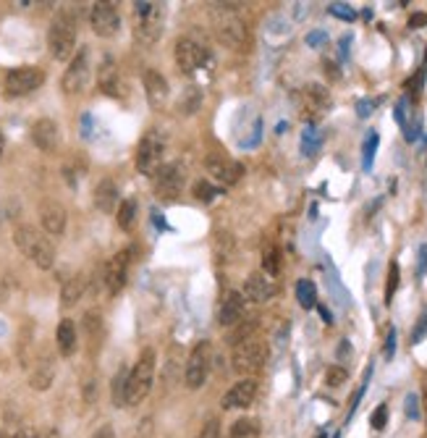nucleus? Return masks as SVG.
Wrapping results in <instances>:
<instances>
[{"mask_svg":"<svg viewBox=\"0 0 427 438\" xmlns=\"http://www.w3.org/2000/svg\"><path fill=\"white\" fill-rule=\"evenodd\" d=\"M318 307H320V315H323V320H325V323H333V315H330L328 310L323 307V305H318Z\"/></svg>","mask_w":427,"mask_h":438,"instance_id":"56","label":"nucleus"},{"mask_svg":"<svg viewBox=\"0 0 427 438\" xmlns=\"http://www.w3.org/2000/svg\"><path fill=\"white\" fill-rule=\"evenodd\" d=\"M215 34H218V40L226 45V48H233V50H241L247 45V27H244V21L233 16V13H226L223 19L215 21Z\"/></svg>","mask_w":427,"mask_h":438,"instance_id":"15","label":"nucleus"},{"mask_svg":"<svg viewBox=\"0 0 427 438\" xmlns=\"http://www.w3.org/2000/svg\"><path fill=\"white\" fill-rule=\"evenodd\" d=\"M48 48L55 60H71L76 50V24L69 13H58L48 29Z\"/></svg>","mask_w":427,"mask_h":438,"instance_id":"4","label":"nucleus"},{"mask_svg":"<svg viewBox=\"0 0 427 438\" xmlns=\"http://www.w3.org/2000/svg\"><path fill=\"white\" fill-rule=\"evenodd\" d=\"M131 252L129 249H123L118 255H113V258L105 263V268H102V281H105V286H108V294H118L123 286H126V279H129V258Z\"/></svg>","mask_w":427,"mask_h":438,"instance_id":"13","label":"nucleus"},{"mask_svg":"<svg viewBox=\"0 0 427 438\" xmlns=\"http://www.w3.org/2000/svg\"><path fill=\"white\" fill-rule=\"evenodd\" d=\"M325 71H328V74H330V79H338V77H341L336 66H333V63H328V60H325Z\"/></svg>","mask_w":427,"mask_h":438,"instance_id":"54","label":"nucleus"},{"mask_svg":"<svg viewBox=\"0 0 427 438\" xmlns=\"http://www.w3.org/2000/svg\"><path fill=\"white\" fill-rule=\"evenodd\" d=\"M210 357H212L210 341H197L194 349L189 352L187 368H184V383H187V389H199V386H205L208 373H210Z\"/></svg>","mask_w":427,"mask_h":438,"instance_id":"7","label":"nucleus"},{"mask_svg":"<svg viewBox=\"0 0 427 438\" xmlns=\"http://www.w3.org/2000/svg\"><path fill=\"white\" fill-rule=\"evenodd\" d=\"M297 299L304 310L318 307V289H315V284H312L309 279H301L297 284Z\"/></svg>","mask_w":427,"mask_h":438,"instance_id":"29","label":"nucleus"},{"mask_svg":"<svg viewBox=\"0 0 427 438\" xmlns=\"http://www.w3.org/2000/svg\"><path fill=\"white\" fill-rule=\"evenodd\" d=\"M278 270H280V252L278 247H265L262 249V273H268L270 279L273 276H278Z\"/></svg>","mask_w":427,"mask_h":438,"instance_id":"33","label":"nucleus"},{"mask_svg":"<svg viewBox=\"0 0 427 438\" xmlns=\"http://www.w3.org/2000/svg\"><path fill=\"white\" fill-rule=\"evenodd\" d=\"M378 102L375 100H359L357 102V113H359V119H367L370 113H372V108H375Z\"/></svg>","mask_w":427,"mask_h":438,"instance_id":"46","label":"nucleus"},{"mask_svg":"<svg viewBox=\"0 0 427 438\" xmlns=\"http://www.w3.org/2000/svg\"><path fill=\"white\" fill-rule=\"evenodd\" d=\"M40 438H60V433L55 428H48V430H42Z\"/></svg>","mask_w":427,"mask_h":438,"instance_id":"55","label":"nucleus"},{"mask_svg":"<svg viewBox=\"0 0 427 438\" xmlns=\"http://www.w3.org/2000/svg\"><path fill=\"white\" fill-rule=\"evenodd\" d=\"M92 79V60H90V50L81 48L74 58L69 60V69L60 79V87L66 95H81V92L90 87Z\"/></svg>","mask_w":427,"mask_h":438,"instance_id":"5","label":"nucleus"},{"mask_svg":"<svg viewBox=\"0 0 427 438\" xmlns=\"http://www.w3.org/2000/svg\"><path fill=\"white\" fill-rule=\"evenodd\" d=\"M425 333H427V312H422L419 323L414 326V331H412V344H419V341L425 339Z\"/></svg>","mask_w":427,"mask_h":438,"instance_id":"43","label":"nucleus"},{"mask_svg":"<svg viewBox=\"0 0 427 438\" xmlns=\"http://www.w3.org/2000/svg\"><path fill=\"white\" fill-rule=\"evenodd\" d=\"M427 27V13H412L409 16V29H422Z\"/></svg>","mask_w":427,"mask_h":438,"instance_id":"47","label":"nucleus"},{"mask_svg":"<svg viewBox=\"0 0 427 438\" xmlns=\"http://www.w3.org/2000/svg\"><path fill=\"white\" fill-rule=\"evenodd\" d=\"M116 205H118V187H116V181L102 179L95 187V208L102 210V213H113Z\"/></svg>","mask_w":427,"mask_h":438,"instance_id":"24","label":"nucleus"},{"mask_svg":"<svg viewBox=\"0 0 427 438\" xmlns=\"http://www.w3.org/2000/svg\"><path fill=\"white\" fill-rule=\"evenodd\" d=\"M184 181H187V168L181 163H165L160 166V171L155 173V192L160 199H176L184 190Z\"/></svg>","mask_w":427,"mask_h":438,"instance_id":"9","label":"nucleus"},{"mask_svg":"<svg viewBox=\"0 0 427 438\" xmlns=\"http://www.w3.org/2000/svg\"><path fill=\"white\" fill-rule=\"evenodd\" d=\"M92 438H116V430H113L110 423H105V425H100V428L92 433Z\"/></svg>","mask_w":427,"mask_h":438,"instance_id":"49","label":"nucleus"},{"mask_svg":"<svg viewBox=\"0 0 427 438\" xmlns=\"http://www.w3.org/2000/svg\"><path fill=\"white\" fill-rule=\"evenodd\" d=\"M11 438H40V433H37V430H32V428H19Z\"/></svg>","mask_w":427,"mask_h":438,"instance_id":"51","label":"nucleus"},{"mask_svg":"<svg viewBox=\"0 0 427 438\" xmlns=\"http://www.w3.org/2000/svg\"><path fill=\"white\" fill-rule=\"evenodd\" d=\"M346 380H348L346 368H341V365H333V368L325 370V383H328L330 389H338V386H344Z\"/></svg>","mask_w":427,"mask_h":438,"instance_id":"39","label":"nucleus"},{"mask_svg":"<svg viewBox=\"0 0 427 438\" xmlns=\"http://www.w3.org/2000/svg\"><path fill=\"white\" fill-rule=\"evenodd\" d=\"M257 331V320H249V323H236V328L231 331V336L229 341L236 347V344H241V341H247L252 339V333Z\"/></svg>","mask_w":427,"mask_h":438,"instance_id":"35","label":"nucleus"},{"mask_svg":"<svg viewBox=\"0 0 427 438\" xmlns=\"http://www.w3.org/2000/svg\"><path fill=\"white\" fill-rule=\"evenodd\" d=\"M199 102H202V92H199L197 87H191V90H187V95L179 100V113L191 116V113L199 108Z\"/></svg>","mask_w":427,"mask_h":438,"instance_id":"36","label":"nucleus"},{"mask_svg":"<svg viewBox=\"0 0 427 438\" xmlns=\"http://www.w3.org/2000/svg\"><path fill=\"white\" fill-rule=\"evenodd\" d=\"M323 42H325V34H323V32H312L307 37V45H323Z\"/></svg>","mask_w":427,"mask_h":438,"instance_id":"53","label":"nucleus"},{"mask_svg":"<svg viewBox=\"0 0 427 438\" xmlns=\"http://www.w3.org/2000/svg\"><path fill=\"white\" fill-rule=\"evenodd\" d=\"M330 13H333V16H338V19H346V21L354 19V11L348 8L346 3H333V6H330Z\"/></svg>","mask_w":427,"mask_h":438,"instance_id":"44","label":"nucleus"},{"mask_svg":"<svg viewBox=\"0 0 427 438\" xmlns=\"http://www.w3.org/2000/svg\"><path fill=\"white\" fill-rule=\"evenodd\" d=\"M378 142H380V137H378V131H370L367 134V140H365V147H362V168L365 171H370L372 168V160H375V150H378Z\"/></svg>","mask_w":427,"mask_h":438,"instance_id":"34","label":"nucleus"},{"mask_svg":"<svg viewBox=\"0 0 427 438\" xmlns=\"http://www.w3.org/2000/svg\"><path fill=\"white\" fill-rule=\"evenodd\" d=\"M126 378H129V373L123 368L113 376V389H110V394H113V404H116V407H126Z\"/></svg>","mask_w":427,"mask_h":438,"instance_id":"32","label":"nucleus"},{"mask_svg":"<svg viewBox=\"0 0 427 438\" xmlns=\"http://www.w3.org/2000/svg\"><path fill=\"white\" fill-rule=\"evenodd\" d=\"M134 218H137V202H134V199H123L118 205V215H116L118 229L129 231L131 226H134Z\"/></svg>","mask_w":427,"mask_h":438,"instance_id":"31","label":"nucleus"},{"mask_svg":"<svg viewBox=\"0 0 427 438\" xmlns=\"http://www.w3.org/2000/svg\"><path fill=\"white\" fill-rule=\"evenodd\" d=\"M265 362H268V344L255 339V336L236 344L231 352V368L244 378H252L255 373H259L265 368Z\"/></svg>","mask_w":427,"mask_h":438,"instance_id":"3","label":"nucleus"},{"mask_svg":"<svg viewBox=\"0 0 427 438\" xmlns=\"http://www.w3.org/2000/svg\"><path fill=\"white\" fill-rule=\"evenodd\" d=\"M97 84H100V90L105 92V95H113V98H118V95H121L118 69H116V63H113L110 58L102 60V66L97 69Z\"/></svg>","mask_w":427,"mask_h":438,"instance_id":"25","label":"nucleus"},{"mask_svg":"<svg viewBox=\"0 0 427 438\" xmlns=\"http://www.w3.org/2000/svg\"><path fill=\"white\" fill-rule=\"evenodd\" d=\"M304 102H307L304 108L315 110V116H318L330 105V92L320 84H309V87H304Z\"/></svg>","mask_w":427,"mask_h":438,"instance_id":"27","label":"nucleus"},{"mask_svg":"<svg viewBox=\"0 0 427 438\" xmlns=\"http://www.w3.org/2000/svg\"><path fill=\"white\" fill-rule=\"evenodd\" d=\"M370 423H372V428H375V430H383V428H386V423H388V407H386V404H380V407L375 409V412H372Z\"/></svg>","mask_w":427,"mask_h":438,"instance_id":"42","label":"nucleus"},{"mask_svg":"<svg viewBox=\"0 0 427 438\" xmlns=\"http://www.w3.org/2000/svg\"><path fill=\"white\" fill-rule=\"evenodd\" d=\"M13 241H16L21 255L29 258L40 270H50L55 265V247L40 229H34L29 223H21L13 231Z\"/></svg>","mask_w":427,"mask_h":438,"instance_id":"1","label":"nucleus"},{"mask_svg":"<svg viewBox=\"0 0 427 438\" xmlns=\"http://www.w3.org/2000/svg\"><path fill=\"white\" fill-rule=\"evenodd\" d=\"M173 58H176V66H179L184 74H194L197 69H202L208 53H205V48H202L197 40L179 37V40H176V48H173Z\"/></svg>","mask_w":427,"mask_h":438,"instance_id":"11","label":"nucleus"},{"mask_svg":"<svg viewBox=\"0 0 427 438\" xmlns=\"http://www.w3.org/2000/svg\"><path fill=\"white\" fill-rule=\"evenodd\" d=\"M40 223L48 237H60L66 231V208L55 199H45L40 205Z\"/></svg>","mask_w":427,"mask_h":438,"instance_id":"18","label":"nucleus"},{"mask_svg":"<svg viewBox=\"0 0 427 438\" xmlns=\"http://www.w3.org/2000/svg\"><path fill=\"white\" fill-rule=\"evenodd\" d=\"M163 32H165V8H163L160 3H155L149 13L140 16L137 29H134V37H137V42H142V45H155V42L163 37Z\"/></svg>","mask_w":427,"mask_h":438,"instance_id":"10","label":"nucleus"},{"mask_svg":"<svg viewBox=\"0 0 427 438\" xmlns=\"http://www.w3.org/2000/svg\"><path fill=\"white\" fill-rule=\"evenodd\" d=\"M197 438H218V423H215V420H210Z\"/></svg>","mask_w":427,"mask_h":438,"instance_id":"50","label":"nucleus"},{"mask_svg":"<svg viewBox=\"0 0 427 438\" xmlns=\"http://www.w3.org/2000/svg\"><path fill=\"white\" fill-rule=\"evenodd\" d=\"M318 147H320V137L315 134V129L309 126V129L304 131V155H315Z\"/></svg>","mask_w":427,"mask_h":438,"instance_id":"41","label":"nucleus"},{"mask_svg":"<svg viewBox=\"0 0 427 438\" xmlns=\"http://www.w3.org/2000/svg\"><path fill=\"white\" fill-rule=\"evenodd\" d=\"M191 194L199 199V202H212L215 199V194H218V187L215 184H210L208 179L197 181L194 187H191Z\"/></svg>","mask_w":427,"mask_h":438,"instance_id":"37","label":"nucleus"},{"mask_svg":"<svg viewBox=\"0 0 427 438\" xmlns=\"http://www.w3.org/2000/svg\"><path fill=\"white\" fill-rule=\"evenodd\" d=\"M259 433V423L255 418H238L231 425V438H255Z\"/></svg>","mask_w":427,"mask_h":438,"instance_id":"30","label":"nucleus"},{"mask_svg":"<svg viewBox=\"0 0 427 438\" xmlns=\"http://www.w3.org/2000/svg\"><path fill=\"white\" fill-rule=\"evenodd\" d=\"M42 81H45V71L37 66H19V69H11L6 74V95L8 98H24L32 95L34 90H40Z\"/></svg>","mask_w":427,"mask_h":438,"instance_id":"6","label":"nucleus"},{"mask_svg":"<svg viewBox=\"0 0 427 438\" xmlns=\"http://www.w3.org/2000/svg\"><path fill=\"white\" fill-rule=\"evenodd\" d=\"M257 397V380L255 378H241L236 380L226 397H223V409H247Z\"/></svg>","mask_w":427,"mask_h":438,"instance_id":"17","label":"nucleus"},{"mask_svg":"<svg viewBox=\"0 0 427 438\" xmlns=\"http://www.w3.org/2000/svg\"><path fill=\"white\" fill-rule=\"evenodd\" d=\"M407 418H412V420L419 418V397L417 394H409L407 397Z\"/></svg>","mask_w":427,"mask_h":438,"instance_id":"45","label":"nucleus"},{"mask_svg":"<svg viewBox=\"0 0 427 438\" xmlns=\"http://www.w3.org/2000/svg\"><path fill=\"white\" fill-rule=\"evenodd\" d=\"M393 352H396V328L388 331V339H386V359L393 357Z\"/></svg>","mask_w":427,"mask_h":438,"instance_id":"48","label":"nucleus"},{"mask_svg":"<svg viewBox=\"0 0 427 438\" xmlns=\"http://www.w3.org/2000/svg\"><path fill=\"white\" fill-rule=\"evenodd\" d=\"M244 307H247V299L241 291H229L223 302H220V310H218V323L220 326H226V328H233L236 323H241L244 318Z\"/></svg>","mask_w":427,"mask_h":438,"instance_id":"19","label":"nucleus"},{"mask_svg":"<svg viewBox=\"0 0 427 438\" xmlns=\"http://www.w3.org/2000/svg\"><path fill=\"white\" fill-rule=\"evenodd\" d=\"M422 81H425V69L417 71V74H414V79H409L407 84H404V87H407V95L412 100H417L419 95H422Z\"/></svg>","mask_w":427,"mask_h":438,"instance_id":"40","label":"nucleus"},{"mask_svg":"<svg viewBox=\"0 0 427 438\" xmlns=\"http://www.w3.org/2000/svg\"><path fill=\"white\" fill-rule=\"evenodd\" d=\"M32 142H34L37 150H42V152H55V150H58V142H60L58 124H55L53 119L34 121V126H32Z\"/></svg>","mask_w":427,"mask_h":438,"instance_id":"20","label":"nucleus"},{"mask_svg":"<svg viewBox=\"0 0 427 438\" xmlns=\"http://www.w3.org/2000/svg\"><path fill=\"white\" fill-rule=\"evenodd\" d=\"M84 289H87V279L84 276H71L66 284H63V289H60V305L63 307H74L81 297H84Z\"/></svg>","mask_w":427,"mask_h":438,"instance_id":"26","label":"nucleus"},{"mask_svg":"<svg viewBox=\"0 0 427 438\" xmlns=\"http://www.w3.org/2000/svg\"><path fill=\"white\" fill-rule=\"evenodd\" d=\"M3 155H6V134L0 131V160H3Z\"/></svg>","mask_w":427,"mask_h":438,"instance_id":"57","label":"nucleus"},{"mask_svg":"<svg viewBox=\"0 0 427 438\" xmlns=\"http://www.w3.org/2000/svg\"><path fill=\"white\" fill-rule=\"evenodd\" d=\"M76 323L71 318H63L58 323V331H55V347H58L60 357H71L74 352H76Z\"/></svg>","mask_w":427,"mask_h":438,"instance_id":"22","label":"nucleus"},{"mask_svg":"<svg viewBox=\"0 0 427 438\" xmlns=\"http://www.w3.org/2000/svg\"><path fill=\"white\" fill-rule=\"evenodd\" d=\"M241 294H244V299H249V302H270V299L278 294V284L270 279L268 273L257 270V273H252L247 279Z\"/></svg>","mask_w":427,"mask_h":438,"instance_id":"16","label":"nucleus"},{"mask_svg":"<svg viewBox=\"0 0 427 438\" xmlns=\"http://www.w3.org/2000/svg\"><path fill=\"white\" fill-rule=\"evenodd\" d=\"M155 349H144L137 359V365L131 368L129 378H126V407L131 404H140L142 399L147 397L152 391V383H155Z\"/></svg>","mask_w":427,"mask_h":438,"instance_id":"2","label":"nucleus"},{"mask_svg":"<svg viewBox=\"0 0 427 438\" xmlns=\"http://www.w3.org/2000/svg\"><path fill=\"white\" fill-rule=\"evenodd\" d=\"M205 166H208L210 179L215 181V184H220V187H233L241 179V173H244L241 163H236V160L231 158H220V155H210Z\"/></svg>","mask_w":427,"mask_h":438,"instance_id":"14","label":"nucleus"},{"mask_svg":"<svg viewBox=\"0 0 427 438\" xmlns=\"http://www.w3.org/2000/svg\"><path fill=\"white\" fill-rule=\"evenodd\" d=\"M427 268V247H419V263H417V273L422 276Z\"/></svg>","mask_w":427,"mask_h":438,"instance_id":"52","label":"nucleus"},{"mask_svg":"<svg viewBox=\"0 0 427 438\" xmlns=\"http://www.w3.org/2000/svg\"><path fill=\"white\" fill-rule=\"evenodd\" d=\"M53 380H55V362L50 357H42L34 370H32L29 376V386L34 391H48L53 386Z\"/></svg>","mask_w":427,"mask_h":438,"instance_id":"23","label":"nucleus"},{"mask_svg":"<svg viewBox=\"0 0 427 438\" xmlns=\"http://www.w3.org/2000/svg\"><path fill=\"white\" fill-rule=\"evenodd\" d=\"M163 150H165V145H163V137L158 131H147L142 137L140 147H137V158H134L140 173H144V176H155L158 173L160 166H163Z\"/></svg>","mask_w":427,"mask_h":438,"instance_id":"8","label":"nucleus"},{"mask_svg":"<svg viewBox=\"0 0 427 438\" xmlns=\"http://www.w3.org/2000/svg\"><path fill=\"white\" fill-rule=\"evenodd\" d=\"M84 331H87V339L92 341V347H100V339H102V333H105V323H102V315L90 310L87 315H84Z\"/></svg>","mask_w":427,"mask_h":438,"instance_id":"28","label":"nucleus"},{"mask_svg":"<svg viewBox=\"0 0 427 438\" xmlns=\"http://www.w3.org/2000/svg\"><path fill=\"white\" fill-rule=\"evenodd\" d=\"M398 281H401L398 263H391V265H388V281H386V305H391V299H393V294H396Z\"/></svg>","mask_w":427,"mask_h":438,"instance_id":"38","label":"nucleus"},{"mask_svg":"<svg viewBox=\"0 0 427 438\" xmlns=\"http://www.w3.org/2000/svg\"><path fill=\"white\" fill-rule=\"evenodd\" d=\"M90 24L97 37H116L121 29V16L113 3H95L90 11Z\"/></svg>","mask_w":427,"mask_h":438,"instance_id":"12","label":"nucleus"},{"mask_svg":"<svg viewBox=\"0 0 427 438\" xmlns=\"http://www.w3.org/2000/svg\"><path fill=\"white\" fill-rule=\"evenodd\" d=\"M144 95L152 108H160L168 100V79L155 69L144 71Z\"/></svg>","mask_w":427,"mask_h":438,"instance_id":"21","label":"nucleus"}]
</instances>
